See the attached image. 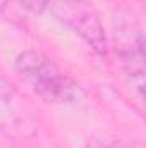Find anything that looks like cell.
Returning a JSON list of instances; mask_svg holds the SVG:
<instances>
[{"label":"cell","mask_w":146,"mask_h":148,"mask_svg":"<svg viewBox=\"0 0 146 148\" xmlns=\"http://www.w3.org/2000/svg\"><path fill=\"white\" fill-rule=\"evenodd\" d=\"M55 12L95 52L102 55L107 53V38L102 23L98 16L83 3V0H57Z\"/></svg>","instance_id":"2"},{"label":"cell","mask_w":146,"mask_h":148,"mask_svg":"<svg viewBox=\"0 0 146 148\" xmlns=\"http://www.w3.org/2000/svg\"><path fill=\"white\" fill-rule=\"evenodd\" d=\"M17 2L31 12H41L46 9V5H50L52 0H17Z\"/></svg>","instance_id":"3"},{"label":"cell","mask_w":146,"mask_h":148,"mask_svg":"<svg viewBox=\"0 0 146 148\" xmlns=\"http://www.w3.org/2000/svg\"><path fill=\"white\" fill-rule=\"evenodd\" d=\"M16 71L23 83L48 103H74L81 98L77 83L41 52L26 50L19 53L16 59Z\"/></svg>","instance_id":"1"},{"label":"cell","mask_w":146,"mask_h":148,"mask_svg":"<svg viewBox=\"0 0 146 148\" xmlns=\"http://www.w3.org/2000/svg\"><path fill=\"white\" fill-rule=\"evenodd\" d=\"M89 148H105V147H100V145H93V147H89Z\"/></svg>","instance_id":"4"}]
</instances>
